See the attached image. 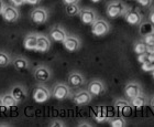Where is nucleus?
<instances>
[{"instance_id": "obj_1", "label": "nucleus", "mask_w": 154, "mask_h": 127, "mask_svg": "<svg viewBox=\"0 0 154 127\" xmlns=\"http://www.w3.org/2000/svg\"><path fill=\"white\" fill-rule=\"evenodd\" d=\"M128 8L129 7L123 1H121V0H112V1H110L107 5L106 13L109 18L116 19V18L125 16V13L127 12Z\"/></svg>"}, {"instance_id": "obj_2", "label": "nucleus", "mask_w": 154, "mask_h": 127, "mask_svg": "<svg viewBox=\"0 0 154 127\" xmlns=\"http://www.w3.org/2000/svg\"><path fill=\"white\" fill-rule=\"evenodd\" d=\"M68 83H63V82H57L53 85L52 87V97L57 100V101H64L72 98V90Z\"/></svg>"}, {"instance_id": "obj_3", "label": "nucleus", "mask_w": 154, "mask_h": 127, "mask_svg": "<svg viewBox=\"0 0 154 127\" xmlns=\"http://www.w3.org/2000/svg\"><path fill=\"white\" fill-rule=\"evenodd\" d=\"M32 97L35 103H38V104L45 103L52 97V90H50L46 85H44V83H38L35 87L33 88Z\"/></svg>"}, {"instance_id": "obj_4", "label": "nucleus", "mask_w": 154, "mask_h": 127, "mask_svg": "<svg viewBox=\"0 0 154 127\" xmlns=\"http://www.w3.org/2000/svg\"><path fill=\"white\" fill-rule=\"evenodd\" d=\"M53 72L48 65L40 64L33 70V78L38 83H46L52 78Z\"/></svg>"}, {"instance_id": "obj_5", "label": "nucleus", "mask_w": 154, "mask_h": 127, "mask_svg": "<svg viewBox=\"0 0 154 127\" xmlns=\"http://www.w3.org/2000/svg\"><path fill=\"white\" fill-rule=\"evenodd\" d=\"M110 31V24L107 20L103 18H98L91 24V33L96 37H105Z\"/></svg>"}, {"instance_id": "obj_6", "label": "nucleus", "mask_w": 154, "mask_h": 127, "mask_svg": "<svg viewBox=\"0 0 154 127\" xmlns=\"http://www.w3.org/2000/svg\"><path fill=\"white\" fill-rule=\"evenodd\" d=\"M1 16H2V19L6 22L13 23L17 22L20 19V11L18 9V7L13 6V5L10 3V5H6L5 6Z\"/></svg>"}, {"instance_id": "obj_7", "label": "nucleus", "mask_w": 154, "mask_h": 127, "mask_svg": "<svg viewBox=\"0 0 154 127\" xmlns=\"http://www.w3.org/2000/svg\"><path fill=\"white\" fill-rule=\"evenodd\" d=\"M93 97L94 96L86 88V90H79L75 94H73L72 100H73V103L77 106H86L90 104V102L93 101Z\"/></svg>"}, {"instance_id": "obj_8", "label": "nucleus", "mask_w": 154, "mask_h": 127, "mask_svg": "<svg viewBox=\"0 0 154 127\" xmlns=\"http://www.w3.org/2000/svg\"><path fill=\"white\" fill-rule=\"evenodd\" d=\"M30 19L34 24H44L48 20V11L43 7H36L30 13Z\"/></svg>"}, {"instance_id": "obj_9", "label": "nucleus", "mask_w": 154, "mask_h": 127, "mask_svg": "<svg viewBox=\"0 0 154 127\" xmlns=\"http://www.w3.org/2000/svg\"><path fill=\"white\" fill-rule=\"evenodd\" d=\"M142 93H143L142 85L138 82H129L125 85V88H123L125 97L129 101H131L132 98H134L135 96H138Z\"/></svg>"}, {"instance_id": "obj_10", "label": "nucleus", "mask_w": 154, "mask_h": 127, "mask_svg": "<svg viewBox=\"0 0 154 127\" xmlns=\"http://www.w3.org/2000/svg\"><path fill=\"white\" fill-rule=\"evenodd\" d=\"M123 18L130 26H140L143 21V17H142L141 12L134 8H128Z\"/></svg>"}, {"instance_id": "obj_11", "label": "nucleus", "mask_w": 154, "mask_h": 127, "mask_svg": "<svg viewBox=\"0 0 154 127\" xmlns=\"http://www.w3.org/2000/svg\"><path fill=\"white\" fill-rule=\"evenodd\" d=\"M62 43L65 50L68 52H77L82 48V40L79 39V37L74 36V34H68Z\"/></svg>"}, {"instance_id": "obj_12", "label": "nucleus", "mask_w": 154, "mask_h": 127, "mask_svg": "<svg viewBox=\"0 0 154 127\" xmlns=\"http://www.w3.org/2000/svg\"><path fill=\"white\" fill-rule=\"evenodd\" d=\"M78 17H79L80 21L84 24H87V26H91L98 19L97 12L94 9H91V8H82Z\"/></svg>"}, {"instance_id": "obj_13", "label": "nucleus", "mask_w": 154, "mask_h": 127, "mask_svg": "<svg viewBox=\"0 0 154 127\" xmlns=\"http://www.w3.org/2000/svg\"><path fill=\"white\" fill-rule=\"evenodd\" d=\"M48 36L50 37V39H51L52 41H54V42H63V41L66 39V37L68 36V33L66 32V30L62 26L55 24V26H53L51 29H50Z\"/></svg>"}, {"instance_id": "obj_14", "label": "nucleus", "mask_w": 154, "mask_h": 127, "mask_svg": "<svg viewBox=\"0 0 154 127\" xmlns=\"http://www.w3.org/2000/svg\"><path fill=\"white\" fill-rule=\"evenodd\" d=\"M87 90L95 97V96H101V95L105 94L107 91V87L103 81H100V80H93V81H90L88 83Z\"/></svg>"}, {"instance_id": "obj_15", "label": "nucleus", "mask_w": 154, "mask_h": 127, "mask_svg": "<svg viewBox=\"0 0 154 127\" xmlns=\"http://www.w3.org/2000/svg\"><path fill=\"white\" fill-rule=\"evenodd\" d=\"M67 83L72 88H79L86 83V78L80 72L73 71L68 74Z\"/></svg>"}, {"instance_id": "obj_16", "label": "nucleus", "mask_w": 154, "mask_h": 127, "mask_svg": "<svg viewBox=\"0 0 154 127\" xmlns=\"http://www.w3.org/2000/svg\"><path fill=\"white\" fill-rule=\"evenodd\" d=\"M115 107L118 110V112L120 113V115L122 116H127V115H130L132 112V108L133 106L131 105L130 101L127 100V98H117L115 101Z\"/></svg>"}, {"instance_id": "obj_17", "label": "nucleus", "mask_w": 154, "mask_h": 127, "mask_svg": "<svg viewBox=\"0 0 154 127\" xmlns=\"http://www.w3.org/2000/svg\"><path fill=\"white\" fill-rule=\"evenodd\" d=\"M52 46V40L50 39V37L43 33H38V44H36V52L40 53H45L48 52L51 49Z\"/></svg>"}, {"instance_id": "obj_18", "label": "nucleus", "mask_w": 154, "mask_h": 127, "mask_svg": "<svg viewBox=\"0 0 154 127\" xmlns=\"http://www.w3.org/2000/svg\"><path fill=\"white\" fill-rule=\"evenodd\" d=\"M10 92H11V94L14 96L17 101L19 102V104L26 101V97H28V91L22 84H14L11 87Z\"/></svg>"}, {"instance_id": "obj_19", "label": "nucleus", "mask_w": 154, "mask_h": 127, "mask_svg": "<svg viewBox=\"0 0 154 127\" xmlns=\"http://www.w3.org/2000/svg\"><path fill=\"white\" fill-rule=\"evenodd\" d=\"M38 33L36 32H31L29 34H26L23 40V46L26 50L29 51H35L36 44H38Z\"/></svg>"}, {"instance_id": "obj_20", "label": "nucleus", "mask_w": 154, "mask_h": 127, "mask_svg": "<svg viewBox=\"0 0 154 127\" xmlns=\"http://www.w3.org/2000/svg\"><path fill=\"white\" fill-rule=\"evenodd\" d=\"M11 64L13 65V68H16L17 71H26L30 66V61L26 56H14V58H12Z\"/></svg>"}, {"instance_id": "obj_21", "label": "nucleus", "mask_w": 154, "mask_h": 127, "mask_svg": "<svg viewBox=\"0 0 154 127\" xmlns=\"http://www.w3.org/2000/svg\"><path fill=\"white\" fill-rule=\"evenodd\" d=\"M130 103H131V105L133 106V108H142V107H145V106L150 105L149 97L144 93H142V94L135 96L134 98H132L131 101H130Z\"/></svg>"}, {"instance_id": "obj_22", "label": "nucleus", "mask_w": 154, "mask_h": 127, "mask_svg": "<svg viewBox=\"0 0 154 127\" xmlns=\"http://www.w3.org/2000/svg\"><path fill=\"white\" fill-rule=\"evenodd\" d=\"M2 102L6 111H8V110H10V108L12 107H17L19 105V102L14 98V96L11 94V92H7V93H5L2 95Z\"/></svg>"}, {"instance_id": "obj_23", "label": "nucleus", "mask_w": 154, "mask_h": 127, "mask_svg": "<svg viewBox=\"0 0 154 127\" xmlns=\"http://www.w3.org/2000/svg\"><path fill=\"white\" fill-rule=\"evenodd\" d=\"M12 62V58L5 50H0V68H6Z\"/></svg>"}, {"instance_id": "obj_24", "label": "nucleus", "mask_w": 154, "mask_h": 127, "mask_svg": "<svg viewBox=\"0 0 154 127\" xmlns=\"http://www.w3.org/2000/svg\"><path fill=\"white\" fill-rule=\"evenodd\" d=\"M109 125L111 127H125L127 126V122H125L123 116H116V117L109 118L108 119Z\"/></svg>"}, {"instance_id": "obj_25", "label": "nucleus", "mask_w": 154, "mask_h": 127, "mask_svg": "<svg viewBox=\"0 0 154 127\" xmlns=\"http://www.w3.org/2000/svg\"><path fill=\"white\" fill-rule=\"evenodd\" d=\"M94 118H95L98 123H103V122L109 119L108 116H107L106 108L105 107H98L97 108L96 112H95V114H94Z\"/></svg>"}, {"instance_id": "obj_26", "label": "nucleus", "mask_w": 154, "mask_h": 127, "mask_svg": "<svg viewBox=\"0 0 154 127\" xmlns=\"http://www.w3.org/2000/svg\"><path fill=\"white\" fill-rule=\"evenodd\" d=\"M80 8L78 6V3H74V5H67V6H65V11H66V14L69 17H75V16H78L80 12Z\"/></svg>"}, {"instance_id": "obj_27", "label": "nucleus", "mask_w": 154, "mask_h": 127, "mask_svg": "<svg viewBox=\"0 0 154 127\" xmlns=\"http://www.w3.org/2000/svg\"><path fill=\"white\" fill-rule=\"evenodd\" d=\"M133 51L135 54H142V53H148L146 52V43L144 42V40H140L133 44Z\"/></svg>"}, {"instance_id": "obj_28", "label": "nucleus", "mask_w": 154, "mask_h": 127, "mask_svg": "<svg viewBox=\"0 0 154 127\" xmlns=\"http://www.w3.org/2000/svg\"><path fill=\"white\" fill-rule=\"evenodd\" d=\"M142 71L144 72H153L154 71V63L150 62V61H145L141 64Z\"/></svg>"}, {"instance_id": "obj_29", "label": "nucleus", "mask_w": 154, "mask_h": 127, "mask_svg": "<svg viewBox=\"0 0 154 127\" xmlns=\"http://www.w3.org/2000/svg\"><path fill=\"white\" fill-rule=\"evenodd\" d=\"M143 40H144V42L146 43V46H154V34H153V32L149 33V34H146V36L143 37Z\"/></svg>"}, {"instance_id": "obj_30", "label": "nucleus", "mask_w": 154, "mask_h": 127, "mask_svg": "<svg viewBox=\"0 0 154 127\" xmlns=\"http://www.w3.org/2000/svg\"><path fill=\"white\" fill-rule=\"evenodd\" d=\"M50 127H65L66 124H65L64 122L61 121V119H53V121L48 124Z\"/></svg>"}, {"instance_id": "obj_31", "label": "nucleus", "mask_w": 154, "mask_h": 127, "mask_svg": "<svg viewBox=\"0 0 154 127\" xmlns=\"http://www.w3.org/2000/svg\"><path fill=\"white\" fill-rule=\"evenodd\" d=\"M137 2L143 8H150V7H152L153 0H137Z\"/></svg>"}, {"instance_id": "obj_32", "label": "nucleus", "mask_w": 154, "mask_h": 127, "mask_svg": "<svg viewBox=\"0 0 154 127\" xmlns=\"http://www.w3.org/2000/svg\"><path fill=\"white\" fill-rule=\"evenodd\" d=\"M138 61L141 63V64L143 62H145V61H148V53H142V54H139Z\"/></svg>"}, {"instance_id": "obj_33", "label": "nucleus", "mask_w": 154, "mask_h": 127, "mask_svg": "<svg viewBox=\"0 0 154 127\" xmlns=\"http://www.w3.org/2000/svg\"><path fill=\"white\" fill-rule=\"evenodd\" d=\"M9 1L11 5H13V6L16 7H20L26 3V0H9Z\"/></svg>"}, {"instance_id": "obj_34", "label": "nucleus", "mask_w": 154, "mask_h": 127, "mask_svg": "<svg viewBox=\"0 0 154 127\" xmlns=\"http://www.w3.org/2000/svg\"><path fill=\"white\" fill-rule=\"evenodd\" d=\"M149 21L154 26V6L150 9V12H149Z\"/></svg>"}, {"instance_id": "obj_35", "label": "nucleus", "mask_w": 154, "mask_h": 127, "mask_svg": "<svg viewBox=\"0 0 154 127\" xmlns=\"http://www.w3.org/2000/svg\"><path fill=\"white\" fill-rule=\"evenodd\" d=\"M78 127H93V124L91 123H88L87 121H82L80 123L77 124Z\"/></svg>"}, {"instance_id": "obj_36", "label": "nucleus", "mask_w": 154, "mask_h": 127, "mask_svg": "<svg viewBox=\"0 0 154 127\" xmlns=\"http://www.w3.org/2000/svg\"><path fill=\"white\" fill-rule=\"evenodd\" d=\"M63 3L65 6L67 5H74V3H79V0H63Z\"/></svg>"}, {"instance_id": "obj_37", "label": "nucleus", "mask_w": 154, "mask_h": 127, "mask_svg": "<svg viewBox=\"0 0 154 127\" xmlns=\"http://www.w3.org/2000/svg\"><path fill=\"white\" fill-rule=\"evenodd\" d=\"M41 0H26V3H28V5H31V6H35V5H38V2H40Z\"/></svg>"}, {"instance_id": "obj_38", "label": "nucleus", "mask_w": 154, "mask_h": 127, "mask_svg": "<svg viewBox=\"0 0 154 127\" xmlns=\"http://www.w3.org/2000/svg\"><path fill=\"white\" fill-rule=\"evenodd\" d=\"M148 61H150V62L154 63V52L148 53Z\"/></svg>"}, {"instance_id": "obj_39", "label": "nucleus", "mask_w": 154, "mask_h": 127, "mask_svg": "<svg viewBox=\"0 0 154 127\" xmlns=\"http://www.w3.org/2000/svg\"><path fill=\"white\" fill-rule=\"evenodd\" d=\"M5 110L6 108H5V105H3V102H2V95H0V113L3 112Z\"/></svg>"}, {"instance_id": "obj_40", "label": "nucleus", "mask_w": 154, "mask_h": 127, "mask_svg": "<svg viewBox=\"0 0 154 127\" xmlns=\"http://www.w3.org/2000/svg\"><path fill=\"white\" fill-rule=\"evenodd\" d=\"M5 6H6L5 1H3V0H0V14L2 13V10H3V8H5Z\"/></svg>"}, {"instance_id": "obj_41", "label": "nucleus", "mask_w": 154, "mask_h": 127, "mask_svg": "<svg viewBox=\"0 0 154 127\" xmlns=\"http://www.w3.org/2000/svg\"><path fill=\"white\" fill-rule=\"evenodd\" d=\"M150 106L152 107V110H154V95L151 97V100H150Z\"/></svg>"}, {"instance_id": "obj_42", "label": "nucleus", "mask_w": 154, "mask_h": 127, "mask_svg": "<svg viewBox=\"0 0 154 127\" xmlns=\"http://www.w3.org/2000/svg\"><path fill=\"white\" fill-rule=\"evenodd\" d=\"M11 126L10 124H6V123H2V124H0V127H9Z\"/></svg>"}, {"instance_id": "obj_43", "label": "nucleus", "mask_w": 154, "mask_h": 127, "mask_svg": "<svg viewBox=\"0 0 154 127\" xmlns=\"http://www.w3.org/2000/svg\"><path fill=\"white\" fill-rule=\"evenodd\" d=\"M90 1H93V2H99L101 0H90Z\"/></svg>"}, {"instance_id": "obj_44", "label": "nucleus", "mask_w": 154, "mask_h": 127, "mask_svg": "<svg viewBox=\"0 0 154 127\" xmlns=\"http://www.w3.org/2000/svg\"><path fill=\"white\" fill-rule=\"evenodd\" d=\"M152 76H153V78H154V71L152 72Z\"/></svg>"}, {"instance_id": "obj_45", "label": "nucleus", "mask_w": 154, "mask_h": 127, "mask_svg": "<svg viewBox=\"0 0 154 127\" xmlns=\"http://www.w3.org/2000/svg\"><path fill=\"white\" fill-rule=\"evenodd\" d=\"M153 34H154V31H153Z\"/></svg>"}]
</instances>
